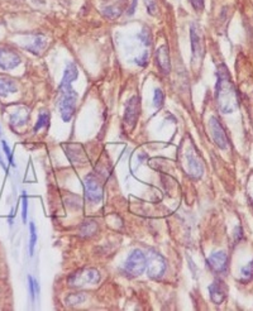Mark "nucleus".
<instances>
[{"label": "nucleus", "mask_w": 253, "mask_h": 311, "mask_svg": "<svg viewBox=\"0 0 253 311\" xmlns=\"http://www.w3.org/2000/svg\"><path fill=\"white\" fill-rule=\"evenodd\" d=\"M0 133H2V132H0Z\"/></svg>", "instance_id": "obj_35"}, {"label": "nucleus", "mask_w": 253, "mask_h": 311, "mask_svg": "<svg viewBox=\"0 0 253 311\" xmlns=\"http://www.w3.org/2000/svg\"><path fill=\"white\" fill-rule=\"evenodd\" d=\"M29 228H31V242H29V254L33 255V252H34L35 243H37V233H35V227H34V224H33V223H31Z\"/></svg>", "instance_id": "obj_25"}, {"label": "nucleus", "mask_w": 253, "mask_h": 311, "mask_svg": "<svg viewBox=\"0 0 253 311\" xmlns=\"http://www.w3.org/2000/svg\"><path fill=\"white\" fill-rule=\"evenodd\" d=\"M18 92L15 82L12 80H0V96L2 98H7L10 94H14Z\"/></svg>", "instance_id": "obj_19"}, {"label": "nucleus", "mask_w": 253, "mask_h": 311, "mask_svg": "<svg viewBox=\"0 0 253 311\" xmlns=\"http://www.w3.org/2000/svg\"><path fill=\"white\" fill-rule=\"evenodd\" d=\"M166 260L158 252L150 249L146 253V269H147V275L151 279L157 280L164 276V273L166 272Z\"/></svg>", "instance_id": "obj_3"}, {"label": "nucleus", "mask_w": 253, "mask_h": 311, "mask_svg": "<svg viewBox=\"0 0 253 311\" xmlns=\"http://www.w3.org/2000/svg\"><path fill=\"white\" fill-rule=\"evenodd\" d=\"M251 202H252V208H253V195L251 196Z\"/></svg>", "instance_id": "obj_34"}, {"label": "nucleus", "mask_w": 253, "mask_h": 311, "mask_svg": "<svg viewBox=\"0 0 253 311\" xmlns=\"http://www.w3.org/2000/svg\"><path fill=\"white\" fill-rule=\"evenodd\" d=\"M139 112H141V101H139V96H132L125 104L124 110V124L129 131H133L134 126L138 120Z\"/></svg>", "instance_id": "obj_6"}, {"label": "nucleus", "mask_w": 253, "mask_h": 311, "mask_svg": "<svg viewBox=\"0 0 253 311\" xmlns=\"http://www.w3.org/2000/svg\"><path fill=\"white\" fill-rule=\"evenodd\" d=\"M124 271L131 277L141 276L146 271V253H143L141 249H134L127 258Z\"/></svg>", "instance_id": "obj_5"}, {"label": "nucleus", "mask_w": 253, "mask_h": 311, "mask_svg": "<svg viewBox=\"0 0 253 311\" xmlns=\"http://www.w3.org/2000/svg\"><path fill=\"white\" fill-rule=\"evenodd\" d=\"M28 197H27V194L24 192L23 196H22V219H23V223L26 224L27 223V215H28Z\"/></svg>", "instance_id": "obj_26"}, {"label": "nucleus", "mask_w": 253, "mask_h": 311, "mask_svg": "<svg viewBox=\"0 0 253 311\" xmlns=\"http://www.w3.org/2000/svg\"><path fill=\"white\" fill-rule=\"evenodd\" d=\"M147 60H148V54H147V52H146V53H143L142 59L136 60V62L138 63L139 66H146V65H147Z\"/></svg>", "instance_id": "obj_33"}, {"label": "nucleus", "mask_w": 253, "mask_h": 311, "mask_svg": "<svg viewBox=\"0 0 253 311\" xmlns=\"http://www.w3.org/2000/svg\"><path fill=\"white\" fill-rule=\"evenodd\" d=\"M85 196L90 203L98 204L103 199V187L94 175L85 177Z\"/></svg>", "instance_id": "obj_9"}, {"label": "nucleus", "mask_w": 253, "mask_h": 311, "mask_svg": "<svg viewBox=\"0 0 253 311\" xmlns=\"http://www.w3.org/2000/svg\"><path fill=\"white\" fill-rule=\"evenodd\" d=\"M21 57L12 49L0 47V68L4 71L13 70L21 65Z\"/></svg>", "instance_id": "obj_12"}, {"label": "nucleus", "mask_w": 253, "mask_h": 311, "mask_svg": "<svg viewBox=\"0 0 253 311\" xmlns=\"http://www.w3.org/2000/svg\"><path fill=\"white\" fill-rule=\"evenodd\" d=\"M79 70L78 66L74 62H68L66 65L65 72H63V78L60 85V101H59V109L60 114L63 122H70L71 118L74 117L76 110V103H78L79 95L75 90L73 89V82L78 79Z\"/></svg>", "instance_id": "obj_2"}, {"label": "nucleus", "mask_w": 253, "mask_h": 311, "mask_svg": "<svg viewBox=\"0 0 253 311\" xmlns=\"http://www.w3.org/2000/svg\"><path fill=\"white\" fill-rule=\"evenodd\" d=\"M2 147H3V151H4V152H5V155H7V157H8V161H9V163L12 164L13 167H15L14 162H13L12 151H10V148L8 147V144H7V142H5V140H2Z\"/></svg>", "instance_id": "obj_27"}, {"label": "nucleus", "mask_w": 253, "mask_h": 311, "mask_svg": "<svg viewBox=\"0 0 253 311\" xmlns=\"http://www.w3.org/2000/svg\"><path fill=\"white\" fill-rule=\"evenodd\" d=\"M189 2L195 10L204 9V0H189Z\"/></svg>", "instance_id": "obj_29"}, {"label": "nucleus", "mask_w": 253, "mask_h": 311, "mask_svg": "<svg viewBox=\"0 0 253 311\" xmlns=\"http://www.w3.org/2000/svg\"><path fill=\"white\" fill-rule=\"evenodd\" d=\"M101 276L98 269L95 268H84L75 272L68 277V283L74 287H82L85 285H95L99 283Z\"/></svg>", "instance_id": "obj_4"}, {"label": "nucleus", "mask_w": 253, "mask_h": 311, "mask_svg": "<svg viewBox=\"0 0 253 311\" xmlns=\"http://www.w3.org/2000/svg\"><path fill=\"white\" fill-rule=\"evenodd\" d=\"M228 262H229V257H228V254L224 250L211 253L208 260H206V265L215 273H224V272H227Z\"/></svg>", "instance_id": "obj_11"}, {"label": "nucleus", "mask_w": 253, "mask_h": 311, "mask_svg": "<svg viewBox=\"0 0 253 311\" xmlns=\"http://www.w3.org/2000/svg\"><path fill=\"white\" fill-rule=\"evenodd\" d=\"M165 101V94L161 89L155 90V95H153V105L155 108H161L162 104Z\"/></svg>", "instance_id": "obj_24"}, {"label": "nucleus", "mask_w": 253, "mask_h": 311, "mask_svg": "<svg viewBox=\"0 0 253 311\" xmlns=\"http://www.w3.org/2000/svg\"><path fill=\"white\" fill-rule=\"evenodd\" d=\"M209 131H210L211 138L214 143L218 145L221 150H227L229 145V140H228L227 133H225L224 128H223L221 120L216 117H211L209 120Z\"/></svg>", "instance_id": "obj_7"}, {"label": "nucleus", "mask_w": 253, "mask_h": 311, "mask_svg": "<svg viewBox=\"0 0 253 311\" xmlns=\"http://www.w3.org/2000/svg\"><path fill=\"white\" fill-rule=\"evenodd\" d=\"M124 10V7H123V4H112L108 5L106 8H104V15L106 16V18L109 19H115L118 18L120 14H122V12Z\"/></svg>", "instance_id": "obj_20"}, {"label": "nucleus", "mask_w": 253, "mask_h": 311, "mask_svg": "<svg viewBox=\"0 0 253 311\" xmlns=\"http://www.w3.org/2000/svg\"><path fill=\"white\" fill-rule=\"evenodd\" d=\"M28 109L24 108V106H19V108H16L14 112L10 114V124L15 126V128L23 126L27 123V120H28Z\"/></svg>", "instance_id": "obj_16"}, {"label": "nucleus", "mask_w": 253, "mask_h": 311, "mask_svg": "<svg viewBox=\"0 0 253 311\" xmlns=\"http://www.w3.org/2000/svg\"><path fill=\"white\" fill-rule=\"evenodd\" d=\"M62 148L65 150L66 156L68 157L73 163H80L84 164L87 162V156L85 153L84 148L80 144H63Z\"/></svg>", "instance_id": "obj_14"}, {"label": "nucleus", "mask_w": 253, "mask_h": 311, "mask_svg": "<svg viewBox=\"0 0 253 311\" xmlns=\"http://www.w3.org/2000/svg\"><path fill=\"white\" fill-rule=\"evenodd\" d=\"M86 296L84 294H70L67 297H66V304L68 306H75V305H80L85 301Z\"/></svg>", "instance_id": "obj_22"}, {"label": "nucleus", "mask_w": 253, "mask_h": 311, "mask_svg": "<svg viewBox=\"0 0 253 311\" xmlns=\"http://www.w3.org/2000/svg\"><path fill=\"white\" fill-rule=\"evenodd\" d=\"M242 273V281L243 282H249V281L253 280V260L248 265H246L242 268L241 271Z\"/></svg>", "instance_id": "obj_23"}, {"label": "nucleus", "mask_w": 253, "mask_h": 311, "mask_svg": "<svg viewBox=\"0 0 253 311\" xmlns=\"http://www.w3.org/2000/svg\"><path fill=\"white\" fill-rule=\"evenodd\" d=\"M209 294H210V300L216 305H221L225 301L228 296V287L224 283V281L215 280L208 287Z\"/></svg>", "instance_id": "obj_13"}, {"label": "nucleus", "mask_w": 253, "mask_h": 311, "mask_svg": "<svg viewBox=\"0 0 253 311\" xmlns=\"http://www.w3.org/2000/svg\"><path fill=\"white\" fill-rule=\"evenodd\" d=\"M49 122V113L47 110H42V112L40 113V115H38V120L37 123H35L34 128H33V131L38 132L41 128H43V126H47Z\"/></svg>", "instance_id": "obj_21"}, {"label": "nucleus", "mask_w": 253, "mask_h": 311, "mask_svg": "<svg viewBox=\"0 0 253 311\" xmlns=\"http://www.w3.org/2000/svg\"><path fill=\"white\" fill-rule=\"evenodd\" d=\"M46 47H47V38H46L45 35H35L32 42L26 46V48L28 49L29 52H32V53L41 54L45 51Z\"/></svg>", "instance_id": "obj_17"}, {"label": "nucleus", "mask_w": 253, "mask_h": 311, "mask_svg": "<svg viewBox=\"0 0 253 311\" xmlns=\"http://www.w3.org/2000/svg\"><path fill=\"white\" fill-rule=\"evenodd\" d=\"M215 101L222 114H232L239 108L238 92L224 63L219 65L216 70Z\"/></svg>", "instance_id": "obj_1"}, {"label": "nucleus", "mask_w": 253, "mask_h": 311, "mask_svg": "<svg viewBox=\"0 0 253 311\" xmlns=\"http://www.w3.org/2000/svg\"><path fill=\"white\" fill-rule=\"evenodd\" d=\"M190 37H191L192 59H194V61H200L204 56V42H203L200 27L196 23H192L190 27Z\"/></svg>", "instance_id": "obj_10"}, {"label": "nucleus", "mask_w": 253, "mask_h": 311, "mask_svg": "<svg viewBox=\"0 0 253 311\" xmlns=\"http://www.w3.org/2000/svg\"><path fill=\"white\" fill-rule=\"evenodd\" d=\"M156 62H157L158 67L161 68L162 72L169 74L171 71V61H170V52L169 47L166 45H162L158 47L156 51Z\"/></svg>", "instance_id": "obj_15"}, {"label": "nucleus", "mask_w": 253, "mask_h": 311, "mask_svg": "<svg viewBox=\"0 0 253 311\" xmlns=\"http://www.w3.org/2000/svg\"><path fill=\"white\" fill-rule=\"evenodd\" d=\"M185 159H186V172L192 178H200L204 173V164H203L202 159L197 157L195 153L194 148H188L185 152Z\"/></svg>", "instance_id": "obj_8"}, {"label": "nucleus", "mask_w": 253, "mask_h": 311, "mask_svg": "<svg viewBox=\"0 0 253 311\" xmlns=\"http://www.w3.org/2000/svg\"><path fill=\"white\" fill-rule=\"evenodd\" d=\"M137 3H138V0H132V5L129 7L127 14H128V15H133L134 14V12H136V8H137Z\"/></svg>", "instance_id": "obj_32"}, {"label": "nucleus", "mask_w": 253, "mask_h": 311, "mask_svg": "<svg viewBox=\"0 0 253 311\" xmlns=\"http://www.w3.org/2000/svg\"><path fill=\"white\" fill-rule=\"evenodd\" d=\"M141 38L143 40V43H144V45H147V46L151 45V34H150V32H148V29L147 31L144 29V31L142 32Z\"/></svg>", "instance_id": "obj_31"}, {"label": "nucleus", "mask_w": 253, "mask_h": 311, "mask_svg": "<svg viewBox=\"0 0 253 311\" xmlns=\"http://www.w3.org/2000/svg\"><path fill=\"white\" fill-rule=\"evenodd\" d=\"M28 285H29V295H31L32 301H34L35 299V294H34V280L32 279L31 276H28Z\"/></svg>", "instance_id": "obj_30"}, {"label": "nucleus", "mask_w": 253, "mask_h": 311, "mask_svg": "<svg viewBox=\"0 0 253 311\" xmlns=\"http://www.w3.org/2000/svg\"><path fill=\"white\" fill-rule=\"evenodd\" d=\"M96 232H98V224L94 219H86L80 228V234L86 238L95 235Z\"/></svg>", "instance_id": "obj_18"}, {"label": "nucleus", "mask_w": 253, "mask_h": 311, "mask_svg": "<svg viewBox=\"0 0 253 311\" xmlns=\"http://www.w3.org/2000/svg\"><path fill=\"white\" fill-rule=\"evenodd\" d=\"M144 2H146V5H147L148 13H150L151 15H155L156 10H157V5H156L155 0H144Z\"/></svg>", "instance_id": "obj_28"}]
</instances>
